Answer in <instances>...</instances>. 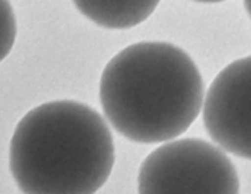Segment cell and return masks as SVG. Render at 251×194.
Here are the masks:
<instances>
[{"label":"cell","instance_id":"cell-1","mask_svg":"<svg viewBox=\"0 0 251 194\" xmlns=\"http://www.w3.org/2000/svg\"><path fill=\"white\" fill-rule=\"evenodd\" d=\"M203 80L191 56L168 42H139L103 70L100 100L109 124L139 144L176 139L203 106Z\"/></svg>","mask_w":251,"mask_h":194},{"label":"cell","instance_id":"cell-2","mask_svg":"<svg viewBox=\"0 0 251 194\" xmlns=\"http://www.w3.org/2000/svg\"><path fill=\"white\" fill-rule=\"evenodd\" d=\"M114 160L105 120L77 101L31 110L10 141V171L24 194H95L109 178Z\"/></svg>","mask_w":251,"mask_h":194},{"label":"cell","instance_id":"cell-3","mask_svg":"<svg viewBox=\"0 0 251 194\" xmlns=\"http://www.w3.org/2000/svg\"><path fill=\"white\" fill-rule=\"evenodd\" d=\"M139 194H239L232 160L202 139L185 138L161 145L142 161Z\"/></svg>","mask_w":251,"mask_h":194},{"label":"cell","instance_id":"cell-4","mask_svg":"<svg viewBox=\"0 0 251 194\" xmlns=\"http://www.w3.org/2000/svg\"><path fill=\"white\" fill-rule=\"evenodd\" d=\"M203 125L222 149L251 161V55L230 63L212 81Z\"/></svg>","mask_w":251,"mask_h":194},{"label":"cell","instance_id":"cell-5","mask_svg":"<svg viewBox=\"0 0 251 194\" xmlns=\"http://www.w3.org/2000/svg\"><path fill=\"white\" fill-rule=\"evenodd\" d=\"M78 11L107 28H130L144 22L158 1H75Z\"/></svg>","mask_w":251,"mask_h":194},{"label":"cell","instance_id":"cell-6","mask_svg":"<svg viewBox=\"0 0 251 194\" xmlns=\"http://www.w3.org/2000/svg\"><path fill=\"white\" fill-rule=\"evenodd\" d=\"M16 17L9 1L0 0V61L4 60L16 39Z\"/></svg>","mask_w":251,"mask_h":194},{"label":"cell","instance_id":"cell-7","mask_svg":"<svg viewBox=\"0 0 251 194\" xmlns=\"http://www.w3.org/2000/svg\"><path fill=\"white\" fill-rule=\"evenodd\" d=\"M244 5H245V9H247L248 14H249L251 17V1H245Z\"/></svg>","mask_w":251,"mask_h":194}]
</instances>
